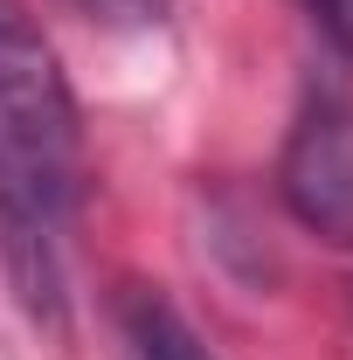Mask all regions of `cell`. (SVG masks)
<instances>
[{
    "label": "cell",
    "mask_w": 353,
    "mask_h": 360,
    "mask_svg": "<svg viewBox=\"0 0 353 360\" xmlns=\"http://www.w3.org/2000/svg\"><path fill=\"white\" fill-rule=\"evenodd\" d=\"M84 194V125L28 0H0V250L35 312L63 305V236Z\"/></svg>",
    "instance_id": "obj_1"
},
{
    "label": "cell",
    "mask_w": 353,
    "mask_h": 360,
    "mask_svg": "<svg viewBox=\"0 0 353 360\" xmlns=\"http://www.w3.org/2000/svg\"><path fill=\"white\" fill-rule=\"evenodd\" d=\"M284 208L326 236V243H353V111L340 97H305L298 125L284 139Z\"/></svg>",
    "instance_id": "obj_2"
},
{
    "label": "cell",
    "mask_w": 353,
    "mask_h": 360,
    "mask_svg": "<svg viewBox=\"0 0 353 360\" xmlns=\"http://www.w3.org/2000/svg\"><path fill=\"white\" fill-rule=\"evenodd\" d=\"M118 319H125L132 360H215L208 347H201V333L180 319V305L167 298V291H153V284H132L125 305H118Z\"/></svg>",
    "instance_id": "obj_3"
},
{
    "label": "cell",
    "mask_w": 353,
    "mask_h": 360,
    "mask_svg": "<svg viewBox=\"0 0 353 360\" xmlns=\"http://www.w3.org/2000/svg\"><path fill=\"white\" fill-rule=\"evenodd\" d=\"M77 7L97 14V21H111V28H139V21H160L167 0H77Z\"/></svg>",
    "instance_id": "obj_4"
},
{
    "label": "cell",
    "mask_w": 353,
    "mask_h": 360,
    "mask_svg": "<svg viewBox=\"0 0 353 360\" xmlns=\"http://www.w3.org/2000/svg\"><path fill=\"white\" fill-rule=\"evenodd\" d=\"M305 7L319 14V28H326V35L353 56V0H305Z\"/></svg>",
    "instance_id": "obj_5"
}]
</instances>
